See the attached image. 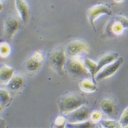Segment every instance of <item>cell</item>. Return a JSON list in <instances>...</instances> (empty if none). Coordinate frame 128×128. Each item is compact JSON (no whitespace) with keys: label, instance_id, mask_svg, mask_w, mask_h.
I'll return each instance as SVG.
<instances>
[{"label":"cell","instance_id":"6da1fadb","mask_svg":"<svg viewBox=\"0 0 128 128\" xmlns=\"http://www.w3.org/2000/svg\"><path fill=\"white\" fill-rule=\"evenodd\" d=\"M86 102L87 100L84 95L76 92L64 94L58 101L60 112L66 115L75 111Z\"/></svg>","mask_w":128,"mask_h":128},{"label":"cell","instance_id":"7a4b0ae2","mask_svg":"<svg viewBox=\"0 0 128 128\" xmlns=\"http://www.w3.org/2000/svg\"><path fill=\"white\" fill-rule=\"evenodd\" d=\"M65 68L68 75L73 79L92 78L90 72L80 58H69L67 60Z\"/></svg>","mask_w":128,"mask_h":128},{"label":"cell","instance_id":"3957f363","mask_svg":"<svg viewBox=\"0 0 128 128\" xmlns=\"http://www.w3.org/2000/svg\"><path fill=\"white\" fill-rule=\"evenodd\" d=\"M47 60L50 67L60 75H62L67 61L66 54L62 46L53 48L48 53Z\"/></svg>","mask_w":128,"mask_h":128},{"label":"cell","instance_id":"277c9868","mask_svg":"<svg viewBox=\"0 0 128 128\" xmlns=\"http://www.w3.org/2000/svg\"><path fill=\"white\" fill-rule=\"evenodd\" d=\"M128 28V19L121 15H117L109 21L104 32L109 36H120L123 34L125 29Z\"/></svg>","mask_w":128,"mask_h":128},{"label":"cell","instance_id":"5b68a950","mask_svg":"<svg viewBox=\"0 0 128 128\" xmlns=\"http://www.w3.org/2000/svg\"><path fill=\"white\" fill-rule=\"evenodd\" d=\"M89 51L88 45L80 40L70 42L66 47V53L69 58H80Z\"/></svg>","mask_w":128,"mask_h":128},{"label":"cell","instance_id":"8992f818","mask_svg":"<svg viewBox=\"0 0 128 128\" xmlns=\"http://www.w3.org/2000/svg\"><path fill=\"white\" fill-rule=\"evenodd\" d=\"M112 11L110 6L104 3H98L90 8L87 12V16L90 24L92 26L94 29L95 30L94 26L95 20L98 18L100 16L106 14L111 15Z\"/></svg>","mask_w":128,"mask_h":128},{"label":"cell","instance_id":"52a82bcc","mask_svg":"<svg viewBox=\"0 0 128 128\" xmlns=\"http://www.w3.org/2000/svg\"><path fill=\"white\" fill-rule=\"evenodd\" d=\"M89 109L85 104L81 106L69 114H67V121L70 124H77L85 122L89 120Z\"/></svg>","mask_w":128,"mask_h":128},{"label":"cell","instance_id":"ba28073f","mask_svg":"<svg viewBox=\"0 0 128 128\" xmlns=\"http://www.w3.org/2000/svg\"><path fill=\"white\" fill-rule=\"evenodd\" d=\"M123 62V58H120L117 59L114 62L106 66L96 74V76H95V79L98 80H100L111 77L118 70Z\"/></svg>","mask_w":128,"mask_h":128},{"label":"cell","instance_id":"9c48e42d","mask_svg":"<svg viewBox=\"0 0 128 128\" xmlns=\"http://www.w3.org/2000/svg\"><path fill=\"white\" fill-rule=\"evenodd\" d=\"M20 27V22L13 14L8 15L4 21L5 36L8 39H12Z\"/></svg>","mask_w":128,"mask_h":128},{"label":"cell","instance_id":"30bf717a","mask_svg":"<svg viewBox=\"0 0 128 128\" xmlns=\"http://www.w3.org/2000/svg\"><path fill=\"white\" fill-rule=\"evenodd\" d=\"M44 55L40 51H36L26 62L25 67L26 70L29 72H35L41 67Z\"/></svg>","mask_w":128,"mask_h":128},{"label":"cell","instance_id":"8fae6325","mask_svg":"<svg viewBox=\"0 0 128 128\" xmlns=\"http://www.w3.org/2000/svg\"><path fill=\"white\" fill-rule=\"evenodd\" d=\"M25 83V78L20 73H14L12 78L7 82V88L11 92H17L23 88Z\"/></svg>","mask_w":128,"mask_h":128},{"label":"cell","instance_id":"7c38bea8","mask_svg":"<svg viewBox=\"0 0 128 128\" xmlns=\"http://www.w3.org/2000/svg\"><path fill=\"white\" fill-rule=\"evenodd\" d=\"M119 55L116 52H110L103 55L97 63L98 67L96 72V76L104 68L115 62L118 58Z\"/></svg>","mask_w":128,"mask_h":128},{"label":"cell","instance_id":"4fadbf2b","mask_svg":"<svg viewBox=\"0 0 128 128\" xmlns=\"http://www.w3.org/2000/svg\"><path fill=\"white\" fill-rule=\"evenodd\" d=\"M16 6L23 23H26L30 18V8L25 0H15Z\"/></svg>","mask_w":128,"mask_h":128},{"label":"cell","instance_id":"5bb4252c","mask_svg":"<svg viewBox=\"0 0 128 128\" xmlns=\"http://www.w3.org/2000/svg\"><path fill=\"white\" fill-rule=\"evenodd\" d=\"M14 74V69L6 65L0 67V82L7 84Z\"/></svg>","mask_w":128,"mask_h":128},{"label":"cell","instance_id":"9a60e30c","mask_svg":"<svg viewBox=\"0 0 128 128\" xmlns=\"http://www.w3.org/2000/svg\"><path fill=\"white\" fill-rule=\"evenodd\" d=\"M80 87L83 91L86 92H93L98 89L95 82L88 78H84L82 80L80 83Z\"/></svg>","mask_w":128,"mask_h":128},{"label":"cell","instance_id":"2e32d148","mask_svg":"<svg viewBox=\"0 0 128 128\" xmlns=\"http://www.w3.org/2000/svg\"><path fill=\"white\" fill-rule=\"evenodd\" d=\"M100 106L102 111L106 114L112 115L114 113L115 111L114 104L111 100L108 99L103 100Z\"/></svg>","mask_w":128,"mask_h":128},{"label":"cell","instance_id":"e0dca14e","mask_svg":"<svg viewBox=\"0 0 128 128\" xmlns=\"http://www.w3.org/2000/svg\"><path fill=\"white\" fill-rule=\"evenodd\" d=\"M84 64L86 67L88 69V70L90 72L92 78L93 80V82H95V76H96V72L98 64L93 62L92 60L89 58H86L84 60Z\"/></svg>","mask_w":128,"mask_h":128},{"label":"cell","instance_id":"ac0fdd59","mask_svg":"<svg viewBox=\"0 0 128 128\" xmlns=\"http://www.w3.org/2000/svg\"><path fill=\"white\" fill-rule=\"evenodd\" d=\"M11 100V96L8 91L0 89V104L3 108L7 106Z\"/></svg>","mask_w":128,"mask_h":128},{"label":"cell","instance_id":"d6986e66","mask_svg":"<svg viewBox=\"0 0 128 128\" xmlns=\"http://www.w3.org/2000/svg\"><path fill=\"white\" fill-rule=\"evenodd\" d=\"M95 124L90 122L86 121L85 122L77 123V124H70L68 123L66 124V127L68 128H93L95 127Z\"/></svg>","mask_w":128,"mask_h":128},{"label":"cell","instance_id":"ffe728a7","mask_svg":"<svg viewBox=\"0 0 128 128\" xmlns=\"http://www.w3.org/2000/svg\"><path fill=\"white\" fill-rule=\"evenodd\" d=\"M102 118V114L98 111H93L90 113L89 120L94 124L100 122Z\"/></svg>","mask_w":128,"mask_h":128},{"label":"cell","instance_id":"44dd1931","mask_svg":"<svg viewBox=\"0 0 128 128\" xmlns=\"http://www.w3.org/2000/svg\"><path fill=\"white\" fill-rule=\"evenodd\" d=\"M10 52H11V48L9 45L6 42H2L0 44V56L5 58L8 56Z\"/></svg>","mask_w":128,"mask_h":128},{"label":"cell","instance_id":"7402d4cb","mask_svg":"<svg viewBox=\"0 0 128 128\" xmlns=\"http://www.w3.org/2000/svg\"><path fill=\"white\" fill-rule=\"evenodd\" d=\"M101 127L102 128H120V126L119 122H117L113 120H104L100 121Z\"/></svg>","mask_w":128,"mask_h":128},{"label":"cell","instance_id":"603a6c76","mask_svg":"<svg viewBox=\"0 0 128 128\" xmlns=\"http://www.w3.org/2000/svg\"><path fill=\"white\" fill-rule=\"evenodd\" d=\"M119 122L120 127L126 128L128 126V106L123 111Z\"/></svg>","mask_w":128,"mask_h":128},{"label":"cell","instance_id":"cb8c5ba5","mask_svg":"<svg viewBox=\"0 0 128 128\" xmlns=\"http://www.w3.org/2000/svg\"><path fill=\"white\" fill-rule=\"evenodd\" d=\"M67 122V118L63 116H60L58 117L55 120V124L58 127H64V125L66 124V122Z\"/></svg>","mask_w":128,"mask_h":128},{"label":"cell","instance_id":"d4e9b609","mask_svg":"<svg viewBox=\"0 0 128 128\" xmlns=\"http://www.w3.org/2000/svg\"><path fill=\"white\" fill-rule=\"evenodd\" d=\"M114 1L116 2H118V3H120V2H122L124 0H114Z\"/></svg>","mask_w":128,"mask_h":128},{"label":"cell","instance_id":"484cf974","mask_svg":"<svg viewBox=\"0 0 128 128\" xmlns=\"http://www.w3.org/2000/svg\"><path fill=\"white\" fill-rule=\"evenodd\" d=\"M2 8H3V5L1 3H0V11L2 9Z\"/></svg>","mask_w":128,"mask_h":128},{"label":"cell","instance_id":"4316f807","mask_svg":"<svg viewBox=\"0 0 128 128\" xmlns=\"http://www.w3.org/2000/svg\"><path fill=\"white\" fill-rule=\"evenodd\" d=\"M3 120H0V125H2V124H3V122L2 121ZM0 127H1V126H0Z\"/></svg>","mask_w":128,"mask_h":128},{"label":"cell","instance_id":"83f0119b","mask_svg":"<svg viewBox=\"0 0 128 128\" xmlns=\"http://www.w3.org/2000/svg\"><path fill=\"white\" fill-rule=\"evenodd\" d=\"M2 106H1V104H0V112H1V111H2Z\"/></svg>","mask_w":128,"mask_h":128}]
</instances>
